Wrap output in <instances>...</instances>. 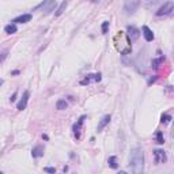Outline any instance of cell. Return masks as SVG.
Returning <instances> with one entry per match:
<instances>
[{"label": "cell", "mask_w": 174, "mask_h": 174, "mask_svg": "<svg viewBox=\"0 0 174 174\" xmlns=\"http://www.w3.org/2000/svg\"><path fill=\"white\" fill-rule=\"evenodd\" d=\"M129 167L135 174H142L144 171V152L142 148H133L131 151Z\"/></svg>", "instance_id": "1"}, {"label": "cell", "mask_w": 174, "mask_h": 174, "mask_svg": "<svg viewBox=\"0 0 174 174\" xmlns=\"http://www.w3.org/2000/svg\"><path fill=\"white\" fill-rule=\"evenodd\" d=\"M139 6H140V0H127L124 4V10L128 15H132L137 11Z\"/></svg>", "instance_id": "2"}, {"label": "cell", "mask_w": 174, "mask_h": 174, "mask_svg": "<svg viewBox=\"0 0 174 174\" xmlns=\"http://www.w3.org/2000/svg\"><path fill=\"white\" fill-rule=\"evenodd\" d=\"M173 8H174L173 1H166V3H163V6H161L159 10L156 11V15H158V16H165V15H169V14H171Z\"/></svg>", "instance_id": "3"}, {"label": "cell", "mask_w": 174, "mask_h": 174, "mask_svg": "<svg viewBox=\"0 0 174 174\" xmlns=\"http://www.w3.org/2000/svg\"><path fill=\"white\" fill-rule=\"evenodd\" d=\"M40 7H42L44 14H50V12L56 8V0H45L40 6H37L36 8H40Z\"/></svg>", "instance_id": "4"}, {"label": "cell", "mask_w": 174, "mask_h": 174, "mask_svg": "<svg viewBox=\"0 0 174 174\" xmlns=\"http://www.w3.org/2000/svg\"><path fill=\"white\" fill-rule=\"evenodd\" d=\"M154 159H155V163L161 165V163H165L167 161V156L163 150H155L154 151Z\"/></svg>", "instance_id": "5"}, {"label": "cell", "mask_w": 174, "mask_h": 174, "mask_svg": "<svg viewBox=\"0 0 174 174\" xmlns=\"http://www.w3.org/2000/svg\"><path fill=\"white\" fill-rule=\"evenodd\" d=\"M128 38L131 40V42L132 41H136V40H139V37H140V30L136 29L135 26H128Z\"/></svg>", "instance_id": "6"}, {"label": "cell", "mask_w": 174, "mask_h": 174, "mask_svg": "<svg viewBox=\"0 0 174 174\" xmlns=\"http://www.w3.org/2000/svg\"><path fill=\"white\" fill-rule=\"evenodd\" d=\"M29 98H30V93L29 91H25L23 95H22L21 101L18 102V105H16V109L18 110H25L27 108V102H29Z\"/></svg>", "instance_id": "7"}, {"label": "cell", "mask_w": 174, "mask_h": 174, "mask_svg": "<svg viewBox=\"0 0 174 174\" xmlns=\"http://www.w3.org/2000/svg\"><path fill=\"white\" fill-rule=\"evenodd\" d=\"M142 31H143V36H144V38H146V41H147V42H151L154 40V33L148 26H143Z\"/></svg>", "instance_id": "8"}, {"label": "cell", "mask_w": 174, "mask_h": 174, "mask_svg": "<svg viewBox=\"0 0 174 174\" xmlns=\"http://www.w3.org/2000/svg\"><path fill=\"white\" fill-rule=\"evenodd\" d=\"M31 21V14H23L21 15V16H18V18H15L14 21H12V23H27V22Z\"/></svg>", "instance_id": "9"}, {"label": "cell", "mask_w": 174, "mask_h": 174, "mask_svg": "<svg viewBox=\"0 0 174 174\" xmlns=\"http://www.w3.org/2000/svg\"><path fill=\"white\" fill-rule=\"evenodd\" d=\"M91 80H94V82H99L101 80V74H94V75H87L86 76V79L80 80V84H87V83H90Z\"/></svg>", "instance_id": "10"}, {"label": "cell", "mask_w": 174, "mask_h": 174, "mask_svg": "<svg viewBox=\"0 0 174 174\" xmlns=\"http://www.w3.org/2000/svg\"><path fill=\"white\" fill-rule=\"evenodd\" d=\"M110 122V114H106V116H103L102 118H101V121L98 122V127H97V131L98 132H101V131L103 129V128L106 127L108 124Z\"/></svg>", "instance_id": "11"}, {"label": "cell", "mask_w": 174, "mask_h": 174, "mask_svg": "<svg viewBox=\"0 0 174 174\" xmlns=\"http://www.w3.org/2000/svg\"><path fill=\"white\" fill-rule=\"evenodd\" d=\"M44 147H42L41 144H38V146H36V147L33 148L31 150V155H33V158H41L42 155H44Z\"/></svg>", "instance_id": "12"}, {"label": "cell", "mask_w": 174, "mask_h": 174, "mask_svg": "<svg viewBox=\"0 0 174 174\" xmlns=\"http://www.w3.org/2000/svg\"><path fill=\"white\" fill-rule=\"evenodd\" d=\"M84 120H86V116H82V117L78 120V122L74 125V132H75V135H76V137H79V132H80V129H82V125L84 124Z\"/></svg>", "instance_id": "13"}, {"label": "cell", "mask_w": 174, "mask_h": 174, "mask_svg": "<svg viewBox=\"0 0 174 174\" xmlns=\"http://www.w3.org/2000/svg\"><path fill=\"white\" fill-rule=\"evenodd\" d=\"M4 31H6L7 34H15V33L18 31V27H16V25H15V23H10V25H7V26L4 27Z\"/></svg>", "instance_id": "14"}, {"label": "cell", "mask_w": 174, "mask_h": 174, "mask_svg": "<svg viewBox=\"0 0 174 174\" xmlns=\"http://www.w3.org/2000/svg\"><path fill=\"white\" fill-rule=\"evenodd\" d=\"M67 6H68V1H67V0H64V1H63V3L59 6V8H57V11H56V14H55V15H56V16H60V15L65 11Z\"/></svg>", "instance_id": "15"}, {"label": "cell", "mask_w": 174, "mask_h": 174, "mask_svg": "<svg viewBox=\"0 0 174 174\" xmlns=\"http://www.w3.org/2000/svg\"><path fill=\"white\" fill-rule=\"evenodd\" d=\"M56 108L59 110H64V109H67L68 108V102L65 99H59L56 102Z\"/></svg>", "instance_id": "16"}, {"label": "cell", "mask_w": 174, "mask_h": 174, "mask_svg": "<svg viewBox=\"0 0 174 174\" xmlns=\"http://www.w3.org/2000/svg\"><path fill=\"white\" fill-rule=\"evenodd\" d=\"M108 163L112 169H117L118 167V163H117V158L116 156H109V159H108Z\"/></svg>", "instance_id": "17"}, {"label": "cell", "mask_w": 174, "mask_h": 174, "mask_svg": "<svg viewBox=\"0 0 174 174\" xmlns=\"http://www.w3.org/2000/svg\"><path fill=\"white\" fill-rule=\"evenodd\" d=\"M155 137H156V143H158V144H163V143H165V137H163L162 132H156Z\"/></svg>", "instance_id": "18"}, {"label": "cell", "mask_w": 174, "mask_h": 174, "mask_svg": "<svg viewBox=\"0 0 174 174\" xmlns=\"http://www.w3.org/2000/svg\"><path fill=\"white\" fill-rule=\"evenodd\" d=\"M163 57H159V59H155V60H152V67L154 68H156V67H159V64H162L163 63Z\"/></svg>", "instance_id": "19"}, {"label": "cell", "mask_w": 174, "mask_h": 174, "mask_svg": "<svg viewBox=\"0 0 174 174\" xmlns=\"http://www.w3.org/2000/svg\"><path fill=\"white\" fill-rule=\"evenodd\" d=\"M108 29H109V21H105L102 23V26H101V30H102L103 34H106L108 33Z\"/></svg>", "instance_id": "20"}, {"label": "cell", "mask_w": 174, "mask_h": 174, "mask_svg": "<svg viewBox=\"0 0 174 174\" xmlns=\"http://www.w3.org/2000/svg\"><path fill=\"white\" fill-rule=\"evenodd\" d=\"M161 118H162L161 121H162V122H165V124H169V122L171 121V116L170 114H162V117H161Z\"/></svg>", "instance_id": "21"}, {"label": "cell", "mask_w": 174, "mask_h": 174, "mask_svg": "<svg viewBox=\"0 0 174 174\" xmlns=\"http://www.w3.org/2000/svg\"><path fill=\"white\" fill-rule=\"evenodd\" d=\"M7 56H8V52H7V50H4V52H1V53H0V64H1V63L7 59Z\"/></svg>", "instance_id": "22"}, {"label": "cell", "mask_w": 174, "mask_h": 174, "mask_svg": "<svg viewBox=\"0 0 174 174\" xmlns=\"http://www.w3.org/2000/svg\"><path fill=\"white\" fill-rule=\"evenodd\" d=\"M44 171L45 173H56V169L55 167H45Z\"/></svg>", "instance_id": "23"}, {"label": "cell", "mask_w": 174, "mask_h": 174, "mask_svg": "<svg viewBox=\"0 0 174 174\" xmlns=\"http://www.w3.org/2000/svg\"><path fill=\"white\" fill-rule=\"evenodd\" d=\"M15 98H16V93H14V94H12V97L10 98V101H11V102H14V101H15Z\"/></svg>", "instance_id": "24"}, {"label": "cell", "mask_w": 174, "mask_h": 174, "mask_svg": "<svg viewBox=\"0 0 174 174\" xmlns=\"http://www.w3.org/2000/svg\"><path fill=\"white\" fill-rule=\"evenodd\" d=\"M3 83H4V80H3V79H0V86L3 84Z\"/></svg>", "instance_id": "25"}, {"label": "cell", "mask_w": 174, "mask_h": 174, "mask_svg": "<svg viewBox=\"0 0 174 174\" xmlns=\"http://www.w3.org/2000/svg\"><path fill=\"white\" fill-rule=\"evenodd\" d=\"M91 1H93V3H95V1H99V0H91Z\"/></svg>", "instance_id": "26"}]
</instances>
